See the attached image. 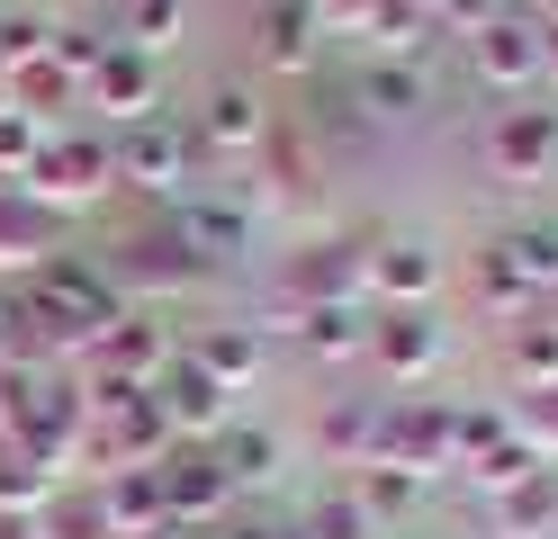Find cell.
Masks as SVG:
<instances>
[{"label":"cell","instance_id":"cell-6","mask_svg":"<svg viewBox=\"0 0 558 539\" xmlns=\"http://www.w3.org/2000/svg\"><path fill=\"white\" fill-rule=\"evenodd\" d=\"M154 477H162V513H207V503H226V467L171 458V467H154Z\"/></svg>","mask_w":558,"mask_h":539},{"label":"cell","instance_id":"cell-11","mask_svg":"<svg viewBox=\"0 0 558 539\" xmlns=\"http://www.w3.org/2000/svg\"><path fill=\"white\" fill-rule=\"evenodd\" d=\"M549 513H558V486L532 467V477L505 494V539H541V530H549Z\"/></svg>","mask_w":558,"mask_h":539},{"label":"cell","instance_id":"cell-13","mask_svg":"<svg viewBox=\"0 0 558 539\" xmlns=\"http://www.w3.org/2000/svg\"><path fill=\"white\" fill-rule=\"evenodd\" d=\"M198 369L217 378V387H253L262 351H253V333H207V342H198Z\"/></svg>","mask_w":558,"mask_h":539},{"label":"cell","instance_id":"cell-18","mask_svg":"<svg viewBox=\"0 0 558 539\" xmlns=\"http://www.w3.org/2000/svg\"><path fill=\"white\" fill-rule=\"evenodd\" d=\"M46 234H54V216H27V207L0 198V261H37Z\"/></svg>","mask_w":558,"mask_h":539},{"label":"cell","instance_id":"cell-25","mask_svg":"<svg viewBox=\"0 0 558 539\" xmlns=\"http://www.w3.org/2000/svg\"><path fill=\"white\" fill-rule=\"evenodd\" d=\"M541 63H549V72H558V27H549V46H541Z\"/></svg>","mask_w":558,"mask_h":539},{"label":"cell","instance_id":"cell-17","mask_svg":"<svg viewBox=\"0 0 558 539\" xmlns=\"http://www.w3.org/2000/svg\"><path fill=\"white\" fill-rule=\"evenodd\" d=\"M298 539H369V513H361V494H325L316 513H306Z\"/></svg>","mask_w":558,"mask_h":539},{"label":"cell","instance_id":"cell-20","mask_svg":"<svg viewBox=\"0 0 558 539\" xmlns=\"http://www.w3.org/2000/svg\"><path fill=\"white\" fill-rule=\"evenodd\" d=\"M253 477H270V441L262 431H226V486H253Z\"/></svg>","mask_w":558,"mask_h":539},{"label":"cell","instance_id":"cell-9","mask_svg":"<svg viewBox=\"0 0 558 539\" xmlns=\"http://www.w3.org/2000/svg\"><path fill=\"white\" fill-rule=\"evenodd\" d=\"M378 359H388V378H414V369H433V359H441V333H433V323H414V315H397L388 333H378Z\"/></svg>","mask_w":558,"mask_h":539},{"label":"cell","instance_id":"cell-24","mask_svg":"<svg viewBox=\"0 0 558 539\" xmlns=\"http://www.w3.org/2000/svg\"><path fill=\"white\" fill-rule=\"evenodd\" d=\"M0 162H37V126L27 118H0Z\"/></svg>","mask_w":558,"mask_h":539},{"label":"cell","instance_id":"cell-21","mask_svg":"<svg viewBox=\"0 0 558 539\" xmlns=\"http://www.w3.org/2000/svg\"><path fill=\"white\" fill-rule=\"evenodd\" d=\"M298 333H306V351H352V342H361V333H352V306H316Z\"/></svg>","mask_w":558,"mask_h":539},{"label":"cell","instance_id":"cell-12","mask_svg":"<svg viewBox=\"0 0 558 539\" xmlns=\"http://www.w3.org/2000/svg\"><path fill=\"white\" fill-rule=\"evenodd\" d=\"M207 135L217 144H262V108H253V90H207Z\"/></svg>","mask_w":558,"mask_h":539},{"label":"cell","instance_id":"cell-14","mask_svg":"<svg viewBox=\"0 0 558 539\" xmlns=\"http://www.w3.org/2000/svg\"><path fill=\"white\" fill-rule=\"evenodd\" d=\"M306 27H316V19H306V0H279V10L262 19V54H270L279 72L306 63Z\"/></svg>","mask_w":558,"mask_h":539},{"label":"cell","instance_id":"cell-8","mask_svg":"<svg viewBox=\"0 0 558 539\" xmlns=\"http://www.w3.org/2000/svg\"><path fill=\"white\" fill-rule=\"evenodd\" d=\"M369 279L388 287V297H424V287L441 279V261H433L424 243H388V252H378V261H369Z\"/></svg>","mask_w":558,"mask_h":539},{"label":"cell","instance_id":"cell-23","mask_svg":"<svg viewBox=\"0 0 558 539\" xmlns=\"http://www.w3.org/2000/svg\"><path fill=\"white\" fill-rule=\"evenodd\" d=\"M369 10H378V0H306L316 27H369Z\"/></svg>","mask_w":558,"mask_h":539},{"label":"cell","instance_id":"cell-15","mask_svg":"<svg viewBox=\"0 0 558 539\" xmlns=\"http://www.w3.org/2000/svg\"><path fill=\"white\" fill-rule=\"evenodd\" d=\"M171 36H181V0H135L126 10V46L135 54H162Z\"/></svg>","mask_w":558,"mask_h":539},{"label":"cell","instance_id":"cell-4","mask_svg":"<svg viewBox=\"0 0 558 539\" xmlns=\"http://www.w3.org/2000/svg\"><path fill=\"white\" fill-rule=\"evenodd\" d=\"M145 99H154V63L135 54V46H109V63H99V108H109V118H145Z\"/></svg>","mask_w":558,"mask_h":539},{"label":"cell","instance_id":"cell-2","mask_svg":"<svg viewBox=\"0 0 558 539\" xmlns=\"http://www.w3.org/2000/svg\"><path fill=\"white\" fill-rule=\"evenodd\" d=\"M181 162H190L181 126H145V118H135L126 144H118V171L135 180V189H181Z\"/></svg>","mask_w":558,"mask_h":539},{"label":"cell","instance_id":"cell-22","mask_svg":"<svg viewBox=\"0 0 558 539\" xmlns=\"http://www.w3.org/2000/svg\"><path fill=\"white\" fill-rule=\"evenodd\" d=\"M361 90H369L378 108H414V99H424V82H414V72H405V63H378V72H369V82H361Z\"/></svg>","mask_w":558,"mask_h":539},{"label":"cell","instance_id":"cell-10","mask_svg":"<svg viewBox=\"0 0 558 539\" xmlns=\"http://www.w3.org/2000/svg\"><path fill=\"white\" fill-rule=\"evenodd\" d=\"M162 414H171V422H190V431H207V422L226 414V387L207 378V369H171V405H162Z\"/></svg>","mask_w":558,"mask_h":539},{"label":"cell","instance_id":"cell-3","mask_svg":"<svg viewBox=\"0 0 558 539\" xmlns=\"http://www.w3.org/2000/svg\"><path fill=\"white\" fill-rule=\"evenodd\" d=\"M477 72H486V82H532V72H541V19L477 27Z\"/></svg>","mask_w":558,"mask_h":539},{"label":"cell","instance_id":"cell-19","mask_svg":"<svg viewBox=\"0 0 558 539\" xmlns=\"http://www.w3.org/2000/svg\"><path fill=\"white\" fill-rule=\"evenodd\" d=\"M46 494H54V477H46V467L0 458V503H10V513H27V503H46Z\"/></svg>","mask_w":558,"mask_h":539},{"label":"cell","instance_id":"cell-16","mask_svg":"<svg viewBox=\"0 0 558 539\" xmlns=\"http://www.w3.org/2000/svg\"><path fill=\"white\" fill-rule=\"evenodd\" d=\"M352 494H361V513H405V503L424 494V477H414V467H369Z\"/></svg>","mask_w":558,"mask_h":539},{"label":"cell","instance_id":"cell-26","mask_svg":"<svg viewBox=\"0 0 558 539\" xmlns=\"http://www.w3.org/2000/svg\"><path fill=\"white\" fill-rule=\"evenodd\" d=\"M532 10H558V0H532Z\"/></svg>","mask_w":558,"mask_h":539},{"label":"cell","instance_id":"cell-5","mask_svg":"<svg viewBox=\"0 0 558 539\" xmlns=\"http://www.w3.org/2000/svg\"><path fill=\"white\" fill-rule=\"evenodd\" d=\"M99 359H109V378H145V369H162V323L118 315V333H99Z\"/></svg>","mask_w":558,"mask_h":539},{"label":"cell","instance_id":"cell-1","mask_svg":"<svg viewBox=\"0 0 558 539\" xmlns=\"http://www.w3.org/2000/svg\"><path fill=\"white\" fill-rule=\"evenodd\" d=\"M109 171H118V154H109V144H46L27 180H37V198L73 207V198H90V189H109Z\"/></svg>","mask_w":558,"mask_h":539},{"label":"cell","instance_id":"cell-7","mask_svg":"<svg viewBox=\"0 0 558 539\" xmlns=\"http://www.w3.org/2000/svg\"><path fill=\"white\" fill-rule=\"evenodd\" d=\"M541 154H549V118H541V108H513V118L496 126V162H505L513 180H532Z\"/></svg>","mask_w":558,"mask_h":539}]
</instances>
